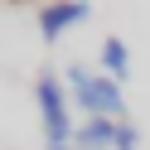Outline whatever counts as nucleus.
<instances>
[{
	"label": "nucleus",
	"mask_w": 150,
	"mask_h": 150,
	"mask_svg": "<svg viewBox=\"0 0 150 150\" xmlns=\"http://www.w3.org/2000/svg\"><path fill=\"white\" fill-rule=\"evenodd\" d=\"M68 82H73V97H78V107L82 111H92V116H102V121H116L121 116V82L116 78H92L87 68H78L73 63L68 68Z\"/></svg>",
	"instance_id": "1"
},
{
	"label": "nucleus",
	"mask_w": 150,
	"mask_h": 150,
	"mask_svg": "<svg viewBox=\"0 0 150 150\" xmlns=\"http://www.w3.org/2000/svg\"><path fill=\"white\" fill-rule=\"evenodd\" d=\"M39 111H44V136H49V145L58 150L63 140L78 131V126L68 121V102H63L58 78H39Z\"/></svg>",
	"instance_id": "2"
},
{
	"label": "nucleus",
	"mask_w": 150,
	"mask_h": 150,
	"mask_svg": "<svg viewBox=\"0 0 150 150\" xmlns=\"http://www.w3.org/2000/svg\"><path fill=\"white\" fill-rule=\"evenodd\" d=\"M87 15H92V5H73V0H63V5H49V10H39V29H44V39H58L63 29L82 24Z\"/></svg>",
	"instance_id": "3"
},
{
	"label": "nucleus",
	"mask_w": 150,
	"mask_h": 150,
	"mask_svg": "<svg viewBox=\"0 0 150 150\" xmlns=\"http://www.w3.org/2000/svg\"><path fill=\"white\" fill-rule=\"evenodd\" d=\"M116 126H121V121L92 116L87 126H78V150H116Z\"/></svg>",
	"instance_id": "4"
},
{
	"label": "nucleus",
	"mask_w": 150,
	"mask_h": 150,
	"mask_svg": "<svg viewBox=\"0 0 150 150\" xmlns=\"http://www.w3.org/2000/svg\"><path fill=\"white\" fill-rule=\"evenodd\" d=\"M102 68H107V78H116V82L131 73V53H126L121 39H107V44H102Z\"/></svg>",
	"instance_id": "5"
},
{
	"label": "nucleus",
	"mask_w": 150,
	"mask_h": 150,
	"mask_svg": "<svg viewBox=\"0 0 150 150\" xmlns=\"http://www.w3.org/2000/svg\"><path fill=\"white\" fill-rule=\"evenodd\" d=\"M116 150H140V131L121 121V126H116Z\"/></svg>",
	"instance_id": "6"
},
{
	"label": "nucleus",
	"mask_w": 150,
	"mask_h": 150,
	"mask_svg": "<svg viewBox=\"0 0 150 150\" xmlns=\"http://www.w3.org/2000/svg\"><path fill=\"white\" fill-rule=\"evenodd\" d=\"M58 150H68V145H58Z\"/></svg>",
	"instance_id": "7"
}]
</instances>
